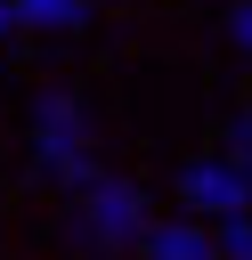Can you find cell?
Here are the masks:
<instances>
[{
  "label": "cell",
  "mask_w": 252,
  "mask_h": 260,
  "mask_svg": "<svg viewBox=\"0 0 252 260\" xmlns=\"http://www.w3.org/2000/svg\"><path fill=\"white\" fill-rule=\"evenodd\" d=\"M73 228H81V244L122 252V244H138V236H146V195H138L130 179L89 171V179L73 187Z\"/></svg>",
  "instance_id": "1"
},
{
  "label": "cell",
  "mask_w": 252,
  "mask_h": 260,
  "mask_svg": "<svg viewBox=\"0 0 252 260\" xmlns=\"http://www.w3.org/2000/svg\"><path fill=\"white\" fill-rule=\"evenodd\" d=\"M16 32H81L89 24V0H8Z\"/></svg>",
  "instance_id": "5"
},
{
  "label": "cell",
  "mask_w": 252,
  "mask_h": 260,
  "mask_svg": "<svg viewBox=\"0 0 252 260\" xmlns=\"http://www.w3.org/2000/svg\"><path fill=\"white\" fill-rule=\"evenodd\" d=\"M138 252H146V260H219V252H211V236H203L195 219H146Z\"/></svg>",
  "instance_id": "4"
},
{
  "label": "cell",
  "mask_w": 252,
  "mask_h": 260,
  "mask_svg": "<svg viewBox=\"0 0 252 260\" xmlns=\"http://www.w3.org/2000/svg\"><path fill=\"white\" fill-rule=\"evenodd\" d=\"M228 32H236V41L252 49V0H236V8H228Z\"/></svg>",
  "instance_id": "8"
},
{
  "label": "cell",
  "mask_w": 252,
  "mask_h": 260,
  "mask_svg": "<svg viewBox=\"0 0 252 260\" xmlns=\"http://www.w3.org/2000/svg\"><path fill=\"white\" fill-rule=\"evenodd\" d=\"M8 32H16V16H8V0H0V41H8Z\"/></svg>",
  "instance_id": "9"
},
{
  "label": "cell",
  "mask_w": 252,
  "mask_h": 260,
  "mask_svg": "<svg viewBox=\"0 0 252 260\" xmlns=\"http://www.w3.org/2000/svg\"><path fill=\"white\" fill-rule=\"evenodd\" d=\"M33 154H41V171L57 179V187H81L98 162H89V122H81V106L65 98V89H49L41 106H33Z\"/></svg>",
  "instance_id": "2"
},
{
  "label": "cell",
  "mask_w": 252,
  "mask_h": 260,
  "mask_svg": "<svg viewBox=\"0 0 252 260\" xmlns=\"http://www.w3.org/2000/svg\"><path fill=\"white\" fill-rule=\"evenodd\" d=\"M179 203H187V211H203V219H244V211H252V179H244L236 162L203 154V162H187V171H179Z\"/></svg>",
  "instance_id": "3"
},
{
  "label": "cell",
  "mask_w": 252,
  "mask_h": 260,
  "mask_svg": "<svg viewBox=\"0 0 252 260\" xmlns=\"http://www.w3.org/2000/svg\"><path fill=\"white\" fill-rule=\"evenodd\" d=\"M211 252H219V260H252V211H244V219H219Z\"/></svg>",
  "instance_id": "6"
},
{
  "label": "cell",
  "mask_w": 252,
  "mask_h": 260,
  "mask_svg": "<svg viewBox=\"0 0 252 260\" xmlns=\"http://www.w3.org/2000/svg\"><path fill=\"white\" fill-rule=\"evenodd\" d=\"M219 162H236V171L252 179V106H244V114L228 122V154H219Z\"/></svg>",
  "instance_id": "7"
}]
</instances>
